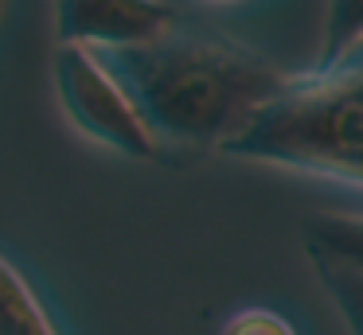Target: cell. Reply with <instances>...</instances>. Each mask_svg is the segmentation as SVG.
<instances>
[{
	"label": "cell",
	"instance_id": "9",
	"mask_svg": "<svg viewBox=\"0 0 363 335\" xmlns=\"http://www.w3.org/2000/svg\"><path fill=\"white\" fill-rule=\"evenodd\" d=\"M324 70H328V74H344V78H352V82L363 86V35L355 39V43L347 47V51L340 55L332 67H324Z\"/></svg>",
	"mask_w": 363,
	"mask_h": 335
},
{
	"label": "cell",
	"instance_id": "8",
	"mask_svg": "<svg viewBox=\"0 0 363 335\" xmlns=\"http://www.w3.org/2000/svg\"><path fill=\"white\" fill-rule=\"evenodd\" d=\"M223 335H297V327L274 308H242L223 324Z\"/></svg>",
	"mask_w": 363,
	"mask_h": 335
},
{
	"label": "cell",
	"instance_id": "2",
	"mask_svg": "<svg viewBox=\"0 0 363 335\" xmlns=\"http://www.w3.org/2000/svg\"><path fill=\"white\" fill-rule=\"evenodd\" d=\"M227 156L363 183V86L328 70L293 74Z\"/></svg>",
	"mask_w": 363,
	"mask_h": 335
},
{
	"label": "cell",
	"instance_id": "6",
	"mask_svg": "<svg viewBox=\"0 0 363 335\" xmlns=\"http://www.w3.org/2000/svg\"><path fill=\"white\" fill-rule=\"evenodd\" d=\"M308 257H328L363 273V215H313L305 226Z\"/></svg>",
	"mask_w": 363,
	"mask_h": 335
},
{
	"label": "cell",
	"instance_id": "1",
	"mask_svg": "<svg viewBox=\"0 0 363 335\" xmlns=\"http://www.w3.org/2000/svg\"><path fill=\"white\" fill-rule=\"evenodd\" d=\"M98 59L125 86L164 156L227 152L293 78L235 39L188 28L149 47L102 51Z\"/></svg>",
	"mask_w": 363,
	"mask_h": 335
},
{
	"label": "cell",
	"instance_id": "5",
	"mask_svg": "<svg viewBox=\"0 0 363 335\" xmlns=\"http://www.w3.org/2000/svg\"><path fill=\"white\" fill-rule=\"evenodd\" d=\"M0 335H59L28 277L0 257Z\"/></svg>",
	"mask_w": 363,
	"mask_h": 335
},
{
	"label": "cell",
	"instance_id": "7",
	"mask_svg": "<svg viewBox=\"0 0 363 335\" xmlns=\"http://www.w3.org/2000/svg\"><path fill=\"white\" fill-rule=\"evenodd\" d=\"M308 261H313L328 300L336 304L347 335H363V273L347 269V265H340V261H328V257H308Z\"/></svg>",
	"mask_w": 363,
	"mask_h": 335
},
{
	"label": "cell",
	"instance_id": "4",
	"mask_svg": "<svg viewBox=\"0 0 363 335\" xmlns=\"http://www.w3.org/2000/svg\"><path fill=\"white\" fill-rule=\"evenodd\" d=\"M180 28V12L164 4H59L55 31L59 43H74L86 51H129V47H149L157 39L172 35Z\"/></svg>",
	"mask_w": 363,
	"mask_h": 335
},
{
	"label": "cell",
	"instance_id": "3",
	"mask_svg": "<svg viewBox=\"0 0 363 335\" xmlns=\"http://www.w3.org/2000/svg\"><path fill=\"white\" fill-rule=\"evenodd\" d=\"M51 74H55L63 109L90 140L129 156V160H164L141 109L133 106L125 86L110 74V67L94 51L59 43L51 55Z\"/></svg>",
	"mask_w": 363,
	"mask_h": 335
}]
</instances>
